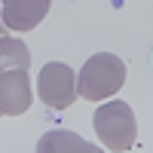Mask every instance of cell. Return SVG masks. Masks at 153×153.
Here are the masks:
<instances>
[{
	"label": "cell",
	"instance_id": "ba28073f",
	"mask_svg": "<svg viewBox=\"0 0 153 153\" xmlns=\"http://www.w3.org/2000/svg\"><path fill=\"white\" fill-rule=\"evenodd\" d=\"M6 34V22H3V12H0V37Z\"/></svg>",
	"mask_w": 153,
	"mask_h": 153
},
{
	"label": "cell",
	"instance_id": "7a4b0ae2",
	"mask_svg": "<svg viewBox=\"0 0 153 153\" xmlns=\"http://www.w3.org/2000/svg\"><path fill=\"white\" fill-rule=\"evenodd\" d=\"M95 132H98V141L104 144L113 153H126L135 147V138H138V123H135V113L126 101H107L95 110Z\"/></svg>",
	"mask_w": 153,
	"mask_h": 153
},
{
	"label": "cell",
	"instance_id": "5b68a950",
	"mask_svg": "<svg viewBox=\"0 0 153 153\" xmlns=\"http://www.w3.org/2000/svg\"><path fill=\"white\" fill-rule=\"evenodd\" d=\"M49 3L52 0H3V22H6V28L9 31H34L37 25H40L46 19V12H49Z\"/></svg>",
	"mask_w": 153,
	"mask_h": 153
},
{
	"label": "cell",
	"instance_id": "8992f818",
	"mask_svg": "<svg viewBox=\"0 0 153 153\" xmlns=\"http://www.w3.org/2000/svg\"><path fill=\"white\" fill-rule=\"evenodd\" d=\"M37 150L40 153H95L98 144H86L74 132H46L37 141Z\"/></svg>",
	"mask_w": 153,
	"mask_h": 153
},
{
	"label": "cell",
	"instance_id": "52a82bcc",
	"mask_svg": "<svg viewBox=\"0 0 153 153\" xmlns=\"http://www.w3.org/2000/svg\"><path fill=\"white\" fill-rule=\"evenodd\" d=\"M16 68H31V49L25 46L22 40H16V37H0V74L6 71H16Z\"/></svg>",
	"mask_w": 153,
	"mask_h": 153
},
{
	"label": "cell",
	"instance_id": "3957f363",
	"mask_svg": "<svg viewBox=\"0 0 153 153\" xmlns=\"http://www.w3.org/2000/svg\"><path fill=\"white\" fill-rule=\"evenodd\" d=\"M37 95L52 110L71 107L80 98V92H76V74L68 65H61V61H46L40 76H37Z\"/></svg>",
	"mask_w": 153,
	"mask_h": 153
},
{
	"label": "cell",
	"instance_id": "277c9868",
	"mask_svg": "<svg viewBox=\"0 0 153 153\" xmlns=\"http://www.w3.org/2000/svg\"><path fill=\"white\" fill-rule=\"evenodd\" d=\"M31 101L34 95H31V80L25 68L0 74V117H22L31 107Z\"/></svg>",
	"mask_w": 153,
	"mask_h": 153
},
{
	"label": "cell",
	"instance_id": "6da1fadb",
	"mask_svg": "<svg viewBox=\"0 0 153 153\" xmlns=\"http://www.w3.org/2000/svg\"><path fill=\"white\" fill-rule=\"evenodd\" d=\"M126 83V65L120 55L113 52H98L86 61L76 74V92L86 101H107L110 95H117Z\"/></svg>",
	"mask_w": 153,
	"mask_h": 153
}]
</instances>
